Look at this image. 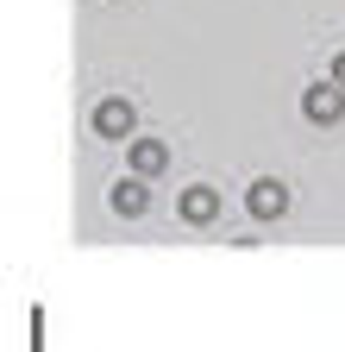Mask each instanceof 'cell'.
I'll return each instance as SVG.
<instances>
[{"mask_svg": "<svg viewBox=\"0 0 345 352\" xmlns=\"http://www.w3.org/2000/svg\"><path fill=\"white\" fill-rule=\"evenodd\" d=\"M251 201H257V214H283V189H276V183H257Z\"/></svg>", "mask_w": 345, "mask_h": 352, "instance_id": "obj_1", "label": "cell"}, {"mask_svg": "<svg viewBox=\"0 0 345 352\" xmlns=\"http://www.w3.org/2000/svg\"><path fill=\"white\" fill-rule=\"evenodd\" d=\"M308 113L314 120H333L339 113V95H333V88H314V95H308Z\"/></svg>", "mask_w": 345, "mask_h": 352, "instance_id": "obj_2", "label": "cell"}, {"mask_svg": "<svg viewBox=\"0 0 345 352\" xmlns=\"http://www.w3.org/2000/svg\"><path fill=\"white\" fill-rule=\"evenodd\" d=\"M339 76H345V63H339Z\"/></svg>", "mask_w": 345, "mask_h": 352, "instance_id": "obj_3", "label": "cell"}]
</instances>
